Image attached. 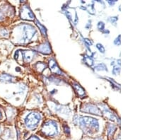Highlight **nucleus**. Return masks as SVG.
Segmentation results:
<instances>
[{
    "instance_id": "obj_6",
    "label": "nucleus",
    "mask_w": 159,
    "mask_h": 140,
    "mask_svg": "<svg viewBox=\"0 0 159 140\" xmlns=\"http://www.w3.org/2000/svg\"><path fill=\"white\" fill-rule=\"evenodd\" d=\"M82 111L93 115H101V111L96 106L92 105V104H87V105L84 106V109H83Z\"/></svg>"
},
{
    "instance_id": "obj_22",
    "label": "nucleus",
    "mask_w": 159,
    "mask_h": 140,
    "mask_svg": "<svg viewBox=\"0 0 159 140\" xmlns=\"http://www.w3.org/2000/svg\"><path fill=\"white\" fill-rule=\"evenodd\" d=\"M64 129H65V130L66 133H67V132L68 133H70V128H69L67 126H64Z\"/></svg>"
},
{
    "instance_id": "obj_1",
    "label": "nucleus",
    "mask_w": 159,
    "mask_h": 140,
    "mask_svg": "<svg viewBox=\"0 0 159 140\" xmlns=\"http://www.w3.org/2000/svg\"><path fill=\"white\" fill-rule=\"evenodd\" d=\"M79 122H80L81 128L86 133L92 134L98 130L99 124L96 119L90 118V117H82Z\"/></svg>"
},
{
    "instance_id": "obj_20",
    "label": "nucleus",
    "mask_w": 159,
    "mask_h": 140,
    "mask_svg": "<svg viewBox=\"0 0 159 140\" xmlns=\"http://www.w3.org/2000/svg\"><path fill=\"white\" fill-rule=\"evenodd\" d=\"M119 72H120V67H115L113 69V70H112V72H113V74H115V75H117V74H118Z\"/></svg>"
},
{
    "instance_id": "obj_19",
    "label": "nucleus",
    "mask_w": 159,
    "mask_h": 140,
    "mask_svg": "<svg viewBox=\"0 0 159 140\" xmlns=\"http://www.w3.org/2000/svg\"><path fill=\"white\" fill-rule=\"evenodd\" d=\"M0 33H1V34L3 35V36H5V35H6V36H7V35H8V31H7L6 29L2 30L1 32H0Z\"/></svg>"
},
{
    "instance_id": "obj_10",
    "label": "nucleus",
    "mask_w": 159,
    "mask_h": 140,
    "mask_svg": "<svg viewBox=\"0 0 159 140\" xmlns=\"http://www.w3.org/2000/svg\"><path fill=\"white\" fill-rule=\"evenodd\" d=\"M14 77L13 76H11L7 74H3L0 76V81H6V82H10L14 80Z\"/></svg>"
},
{
    "instance_id": "obj_4",
    "label": "nucleus",
    "mask_w": 159,
    "mask_h": 140,
    "mask_svg": "<svg viewBox=\"0 0 159 140\" xmlns=\"http://www.w3.org/2000/svg\"><path fill=\"white\" fill-rule=\"evenodd\" d=\"M36 34V30L31 25H25L24 26V37L23 40L24 42H28L34 36V35Z\"/></svg>"
},
{
    "instance_id": "obj_21",
    "label": "nucleus",
    "mask_w": 159,
    "mask_h": 140,
    "mask_svg": "<svg viewBox=\"0 0 159 140\" xmlns=\"http://www.w3.org/2000/svg\"><path fill=\"white\" fill-rule=\"evenodd\" d=\"M27 140H40V139L36 136H32V137H30L29 139H28Z\"/></svg>"
},
{
    "instance_id": "obj_17",
    "label": "nucleus",
    "mask_w": 159,
    "mask_h": 140,
    "mask_svg": "<svg viewBox=\"0 0 159 140\" xmlns=\"http://www.w3.org/2000/svg\"><path fill=\"white\" fill-rule=\"evenodd\" d=\"M102 67H105V65L102 64V65H97L95 69H96L97 70H107L106 68H102Z\"/></svg>"
},
{
    "instance_id": "obj_18",
    "label": "nucleus",
    "mask_w": 159,
    "mask_h": 140,
    "mask_svg": "<svg viewBox=\"0 0 159 140\" xmlns=\"http://www.w3.org/2000/svg\"><path fill=\"white\" fill-rule=\"evenodd\" d=\"M98 28L100 30H103L104 28H105L104 23L102 22V21H100L98 23Z\"/></svg>"
},
{
    "instance_id": "obj_2",
    "label": "nucleus",
    "mask_w": 159,
    "mask_h": 140,
    "mask_svg": "<svg viewBox=\"0 0 159 140\" xmlns=\"http://www.w3.org/2000/svg\"><path fill=\"white\" fill-rule=\"evenodd\" d=\"M41 117L37 113H30L25 117V123L28 128L30 129H35L40 123Z\"/></svg>"
},
{
    "instance_id": "obj_14",
    "label": "nucleus",
    "mask_w": 159,
    "mask_h": 140,
    "mask_svg": "<svg viewBox=\"0 0 159 140\" xmlns=\"http://www.w3.org/2000/svg\"><path fill=\"white\" fill-rule=\"evenodd\" d=\"M35 24H36V25H38V27H39V29H40V31L42 32V34H43V35H47V33H46V29H45V28L43 26V25H42L40 24V22H38L37 20H35Z\"/></svg>"
},
{
    "instance_id": "obj_13",
    "label": "nucleus",
    "mask_w": 159,
    "mask_h": 140,
    "mask_svg": "<svg viewBox=\"0 0 159 140\" xmlns=\"http://www.w3.org/2000/svg\"><path fill=\"white\" fill-rule=\"evenodd\" d=\"M35 67H36V69H38V70L39 72H42L45 70V69L47 67V65H45L44 63L43 62H38L36 65H35Z\"/></svg>"
},
{
    "instance_id": "obj_12",
    "label": "nucleus",
    "mask_w": 159,
    "mask_h": 140,
    "mask_svg": "<svg viewBox=\"0 0 159 140\" xmlns=\"http://www.w3.org/2000/svg\"><path fill=\"white\" fill-rule=\"evenodd\" d=\"M74 87L75 88V90L76 92H77L79 96H84V94H85V91H84L83 88H82L80 85L78 84H74Z\"/></svg>"
},
{
    "instance_id": "obj_9",
    "label": "nucleus",
    "mask_w": 159,
    "mask_h": 140,
    "mask_svg": "<svg viewBox=\"0 0 159 140\" xmlns=\"http://www.w3.org/2000/svg\"><path fill=\"white\" fill-rule=\"evenodd\" d=\"M38 51H40V52L42 53H44V54H50L51 52V48L49 43H43V45H41L40 46L38 47Z\"/></svg>"
},
{
    "instance_id": "obj_11",
    "label": "nucleus",
    "mask_w": 159,
    "mask_h": 140,
    "mask_svg": "<svg viewBox=\"0 0 159 140\" xmlns=\"http://www.w3.org/2000/svg\"><path fill=\"white\" fill-rule=\"evenodd\" d=\"M14 58L18 62L19 64H22L24 62V59H23V54L21 50H17L16 52H15L14 55Z\"/></svg>"
},
{
    "instance_id": "obj_8",
    "label": "nucleus",
    "mask_w": 159,
    "mask_h": 140,
    "mask_svg": "<svg viewBox=\"0 0 159 140\" xmlns=\"http://www.w3.org/2000/svg\"><path fill=\"white\" fill-rule=\"evenodd\" d=\"M49 65H50V68L51 71H52L53 73L57 74V75H61V74H62L61 71L60 70V69L59 68L57 64L56 63V62L54 60H50Z\"/></svg>"
},
{
    "instance_id": "obj_5",
    "label": "nucleus",
    "mask_w": 159,
    "mask_h": 140,
    "mask_svg": "<svg viewBox=\"0 0 159 140\" xmlns=\"http://www.w3.org/2000/svg\"><path fill=\"white\" fill-rule=\"evenodd\" d=\"M20 17L22 19L24 20H34L35 16L32 12L31 9H30V7L28 5H24L20 9Z\"/></svg>"
},
{
    "instance_id": "obj_7",
    "label": "nucleus",
    "mask_w": 159,
    "mask_h": 140,
    "mask_svg": "<svg viewBox=\"0 0 159 140\" xmlns=\"http://www.w3.org/2000/svg\"><path fill=\"white\" fill-rule=\"evenodd\" d=\"M22 54L24 61L26 62H29L34 57L35 52H33V51H22Z\"/></svg>"
},
{
    "instance_id": "obj_3",
    "label": "nucleus",
    "mask_w": 159,
    "mask_h": 140,
    "mask_svg": "<svg viewBox=\"0 0 159 140\" xmlns=\"http://www.w3.org/2000/svg\"><path fill=\"white\" fill-rule=\"evenodd\" d=\"M42 131L45 135L52 137L57 134L58 128L56 123L54 121L50 120L44 123L42 127Z\"/></svg>"
},
{
    "instance_id": "obj_23",
    "label": "nucleus",
    "mask_w": 159,
    "mask_h": 140,
    "mask_svg": "<svg viewBox=\"0 0 159 140\" xmlns=\"http://www.w3.org/2000/svg\"><path fill=\"white\" fill-rule=\"evenodd\" d=\"M2 118H3V116H2V111H0V120H2Z\"/></svg>"
},
{
    "instance_id": "obj_16",
    "label": "nucleus",
    "mask_w": 159,
    "mask_h": 140,
    "mask_svg": "<svg viewBox=\"0 0 159 140\" xmlns=\"http://www.w3.org/2000/svg\"><path fill=\"white\" fill-rule=\"evenodd\" d=\"M96 47H97V48H98V49L100 50V52H102V53H104L105 52V48H104V47L102 46V45H101V44H97L96 45Z\"/></svg>"
},
{
    "instance_id": "obj_15",
    "label": "nucleus",
    "mask_w": 159,
    "mask_h": 140,
    "mask_svg": "<svg viewBox=\"0 0 159 140\" xmlns=\"http://www.w3.org/2000/svg\"><path fill=\"white\" fill-rule=\"evenodd\" d=\"M85 62H86V63L88 64V65H90V66H91V65H93V60H91L90 57H86L85 58Z\"/></svg>"
}]
</instances>
